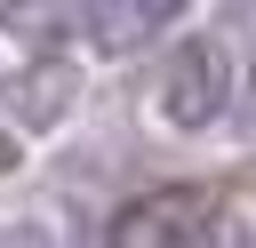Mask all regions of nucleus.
Masks as SVG:
<instances>
[{
	"mask_svg": "<svg viewBox=\"0 0 256 248\" xmlns=\"http://www.w3.org/2000/svg\"><path fill=\"white\" fill-rule=\"evenodd\" d=\"M224 96H232L224 48H216V40H184V48L168 56V72H160V112H168V128H208V120L224 112Z\"/></svg>",
	"mask_w": 256,
	"mask_h": 248,
	"instance_id": "f03ea898",
	"label": "nucleus"
},
{
	"mask_svg": "<svg viewBox=\"0 0 256 248\" xmlns=\"http://www.w3.org/2000/svg\"><path fill=\"white\" fill-rule=\"evenodd\" d=\"M200 232H208V192L200 184H160V192H136L112 216L104 248H192Z\"/></svg>",
	"mask_w": 256,
	"mask_h": 248,
	"instance_id": "f257e3e1",
	"label": "nucleus"
},
{
	"mask_svg": "<svg viewBox=\"0 0 256 248\" xmlns=\"http://www.w3.org/2000/svg\"><path fill=\"white\" fill-rule=\"evenodd\" d=\"M64 104H72V64L40 56V64L24 72V120H32V128H48V120H56Z\"/></svg>",
	"mask_w": 256,
	"mask_h": 248,
	"instance_id": "20e7f679",
	"label": "nucleus"
},
{
	"mask_svg": "<svg viewBox=\"0 0 256 248\" xmlns=\"http://www.w3.org/2000/svg\"><path fill=\"white\" fill-rule=\"evenodd\" d=\"M192 0H80V32L104 48V56H128L144 40H160Z\"/></svg>",
	"mask_w": 256,
	"mask_h": 248,
	"instance_id": "7ed1b4c3",
	"label": "nucleus"
}]
</instances>
